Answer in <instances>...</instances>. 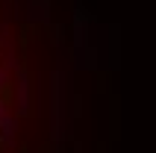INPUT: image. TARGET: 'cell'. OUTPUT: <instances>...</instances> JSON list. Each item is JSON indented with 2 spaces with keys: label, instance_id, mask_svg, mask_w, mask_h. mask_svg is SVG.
<instances>
[{
  "label": "cell",
  "instance_id": "cell-1",
  "mask_svg": "<svg viewBox=\"0 0 156 153\" xmlns=\"http://www.w3.org/2000/svg\"><path fill=\"white\" fill-rule=\"evenodd\" d=\"M15 106H18V71L6 35L0 33V147L15 127Z\"/></svg>",
  "mask_w": 156,
  "mask_h": 153
}]
</instances>
